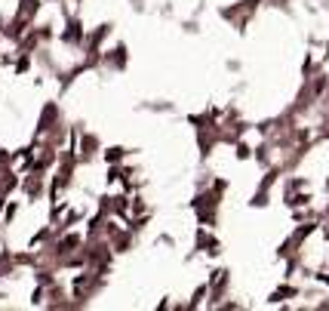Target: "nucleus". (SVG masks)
Segmentation results:
<instances>
[]
</instances>
